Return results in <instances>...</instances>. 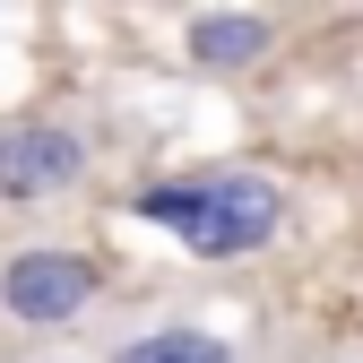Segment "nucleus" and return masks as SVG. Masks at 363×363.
<instances>
[{"label": "nucleus", "instance_id": "7ed1b4c3", "mask_svg": "<svg viewBox=\"0 0 363 363\" xmlns=\"http://www.w3.org/2000/svg\"><path fill=\"white\" fill-rule=\"evenodd\" d=\"M86 173V147L52 121H26V130H0V199H52Z\"/></svg>", "mask_w": 363, "mask_h": 363}, {"label": "nucleus", "instance_id": "f257e3e1", "mask_svg": "<svg viewBox=\"0 0 363 363\" xmlns=\"http://www.w3.org/2000/svg\"><path fill=\"white\" fill-rule=\"evenodd\" d=\"M130 216L164 225V234L182 251H199V259H242V251H259L286 225V199H277V182H259V173H199V182H147V191L130 199Z\"/></svg>", "mask_w": 363, "mask_h": 363}, {"label": "nucleus", "instance_id": "39448f33", "mask_svg": "<svg viewBox=\"0 0 363 363\" xmlns=\"http://www.w3.org/2000/svg\"><path fill=\"white\" fill-rule=\"evenodd\" d=\"M113 363H234V346L208 337V329H147V337H130Z\"/></svg>", "mask_w": 363, "mask_h": 363}, {"label": "nucleus", "instance_id": "f03ea898", "mask_svg": "<svg viewBox=\"0 0 363 363\" xmlns=\"http://www.w3.org/2000/svg\"><path fill=\"white\" fill-rule=\"evenodd\" d=\"M0 303H9V320H26V329H61V320H78V311L96 303V259H78V251H18L0 268Z\"/></svg>", "mask_w": 363, "mask_h": 363}, {"label": "nucleus", "instance_id": "20e7f679", "mask_svg": "<svg viewBox=\"0 0 363 363\" xmlns=\"http://www.w3.org/2000/svg\"><path fill=\"white\" fill-rule=\"evenodd\" d=\"M259 52H268V18H251V9H208V18H191V61L242 69Z\"/></svg>", "mask_w": 363, "mask_h": 363}]
</instances>
